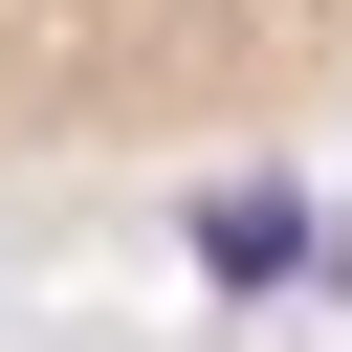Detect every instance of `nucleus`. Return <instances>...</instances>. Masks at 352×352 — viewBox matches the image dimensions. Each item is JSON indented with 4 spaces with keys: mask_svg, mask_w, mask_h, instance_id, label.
Here are the masks:
<instances>
[{
    "mask_svg": "<svg viewBox=\"0 0 352 352\" xmlns=\"http://www.w3.org/2000/svg\"><path fill=\"white\" fill-rule=\"evenodd\" d=\"M352 88V0H0V154L286 132Z\"/></svg>",
    "mask_w": 352,
    "mask_h": 352,
    "instance_id": "obj_1",
    "label": "nucleus"
}]
</instances>
